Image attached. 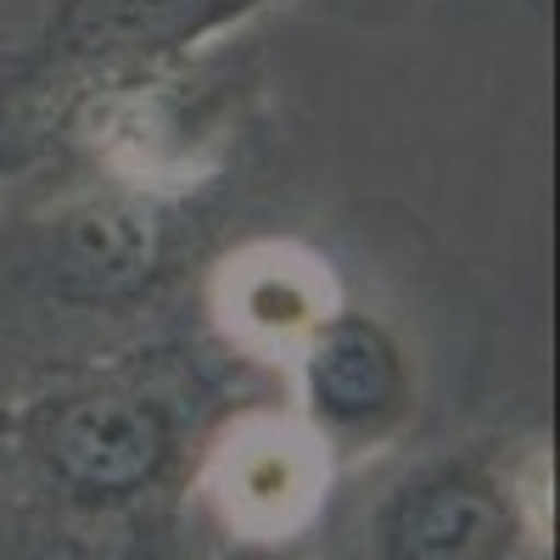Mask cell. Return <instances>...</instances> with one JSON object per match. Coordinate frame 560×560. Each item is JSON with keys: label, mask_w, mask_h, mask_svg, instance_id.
<instances>
[{"label": "cell", "mask_w": 560, "mask_h": 560, "mask_svg": "<svg viewBox=\"0 0 560 560\" xmlns=\"http://www.w3.org/2000/svg\"><path fill=\"white\" fill-rule=\"evenodd\" d=\"M538 482L493 454H443L398 477L370 516V560H522Z\"/></svg>", "instance_id": "cell-3"}, {"label": "cell", "mask_w": 560, "mask_h": 560, "mask_svg": "<svg viewBox=\"0 0 560 560\" xmlns=\"http://www.w3.org/2000/svg\"><path fill=\"white\" fill-rule=\"evenodd\" d=\"M247 73L230 39L185 57L90 79L62 113L57 152L90 163L107 191L135 202H179L224 168L242 124Z\"/></svg>", "instance_id": "cell-1"}, {"label": "cell", "mask_w": 560, "mask_h": 560, "mask_svg": "<svg viewBox=\"0 0 560 560\" xmlns=\"http://www.w3.org/2000/svg\"><path fill=\"white\" fill-rule=\"evenodd\" d=\"M287 370L298 398L292 409L331 448V459L393 443L415 415V359L382 314L342 303L287 359Z\"/></svg>", "instance_id": "cell-4"}, {"label": "cell", "mask_w": 560, "mask_h": 560, "mask_svg": "<svg viewBox=\"0 0 560 560\" xmlns=\"http://www.w3.org/2000/svg\"><path fill=\"white\" fill-rule=\"evenodd\" d=\"M337 459L298 409H247L202 454V493L247 544H292L331 488Z\"/></svg>", "instance_id": "cell-5"}, {"label": "cell", "mask_w": 560, "mask_h": 560, "mask_svg": "<svg viewBox=\"0 0 560 560\" xmlns=\"http://www.w3.org/2000/svg\"><path fill=\"white\" fill-rule=\"evenodd\" d=\"M337 308V269L298 236H247L208 269V319L247 359L287 364Z\"/></svg>", "instance_id": "cell-6"}, {"label": "cell", "mask_w": 560, "mask_h": 560, "mask_svg": "<svg viewBox=\"0 0 560 560\" xmlns=\"http://www.w3.org/2000/svg\"><path fill=\"white\" fill-rule=\"evenodd\" d=\"M23 454L39 488L73 516H124L168 488L185 454L174 393L147 376H79L23 415Z\"/></svg>", "instance_id": "cell-2"}, {"label": "cell", "mask_w": 560, "mask_h": 560, "mask_svg": "<svg viewBox=\"0 0 560 560\" xmlns=\"http://www.w3.org/2000/svg\"><path fill=\"white\" fill-rule=\"evenodd\" d=\"M213 560H303L292 544H247V538H236L230 549H219Z\"/></svg>", "instance_id": "cell-7"}]
</instances>
